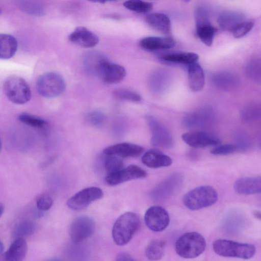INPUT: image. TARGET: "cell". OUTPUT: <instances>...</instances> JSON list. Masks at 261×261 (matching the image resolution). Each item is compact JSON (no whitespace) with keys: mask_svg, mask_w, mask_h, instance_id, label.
I'll list each match as a JSON object with an SVG mask.
<instances>
[{"mask_svg":"<svg viewBox=\"0 0 261 261\" xmlns=\"http://www.w3.org/2000/svg\"><path fill=\"white\" fill-rule=\"evenodd\" d=\"M245 15L242 12L228 11L223 12L218 17V23L225 31H232L240 23L244 21Z\"/></svg>","mask_w":261,"mask_h":261,"instance_id":"22","label":"cell"},{"mask_svg":"<svg viewBox=\"0 0 261 261\" xmlns=\"http://www.w3.org/2000/svg\"><path fill=\"white\" fill-rule=\"evenodd\" d=\"M106 59L100 53L97 51H91L87 52L84 55V64L89 72L97 75L100 65Z\"/></svg>","mask_w":261,"mask_h":261,"instance_id":"28","label":"cell"},{"mask_svg":"<svg viewBox=\"0 0 261 261\" xmlns=\"http://www.w3.org/2000/svg\"><path fill=\"white\" fill-rule=\"evenodd\" d=\"M144 151V148L138 145L130 143H120L109 146L103 150L106 155H113L121 158L137 157Z\"/></svg>","mask_w":261,"mask_h":261,"instance_id":"15","label":"cell"},{"mask_svg":"<svg viewBox=\"0 0 261 261\" xmlns=\"http://www.w3.org/2000/svg\"><path fill=\"white\" fill-rule=\"evenodd\" d=\"M140 226L139 216L133 212H126L121 215L115 222L112 228V237L119 246L127 244Z\"/></svg>","mask_w":261,"mask_h":261,"instance_id":"1","label":"cell"},{"mask_svg":"<svg viewBox=\"0 0 261 261\" xmlns=\"http://www.w3.org/2000/svg\"><path fill=\"white\" fill-rule=\"evenodd\" d=\"M218 199L216 189L211 186H201L188 192L182 199L183 203L188 209L198 210L214 204Z\"/></svg>","mask_w":261,"mask_h":261,"instance_id":"4","label":"cell"},{"mask_svg":"<svg viewBox=\"0 0 261 261\" xmlns=\"http://www.w3.org/2000/svg\"><path fill=\"white\" fill-rule=\"evenodd\" d=\"M207 112L202 111L187 115L183 120L184 124L187 126H194L204 123L210 118V114Z\"/></svg>","mask_w":261,"mask_h":261,"instance_id":"31","label":"cell"},{"mask_svg":"<svg viewBox=\"0 0 261 261\" xmlns=\"http://www.w3.org/2000/svg\"><path fill=\"white\" fill-rule=\"evenodd\" d=\"M255 213V214H254V216H256L257 218H258L259 219L260 218V212L257 211Z\"/></svg>","mask_w":261,"mask_h":261,"instance_id":"49","label":"cell"},{"mask_svg":"<svg viewBox=\"0 0 261 261\" xmlns=\"http://www.w3.org/2000/svg\"><path fill=\"white\" fill-rule=\"evenodd\" d=\"M151 135L152 145L165 149H171L174 146V140L168 129L152 116L146 117Z\"/></svg>","mask_w":261,"mask_h":261,"instance_id":"7","label":"cell"},{"mask_svg":"<svg viewBox=\"0 0 261 261\" xmlns=\"http://www.w3.org/2000/svg\"><path fill=\"white\" fill-rule=\"evenodd\" d=\"M4 211V205L0 203V217L3 215Z\"/></svg>","mask_w":261,"mask_h":261,"instance_id":"47","label":"cell"},{"mask_svg":"<svg viewBox=\"0 0 261 261\" xmlns=\"http://www.w3.org/2000/svg\"><path fill=\"white\" fill-rule=\"evenodd\" d=\"M104 166L108 173H109L122 169L124 164L119 157L113 155H107L104 160Z\"/></svg>","mask_w":261,"mask_h":261,"instance_id":"35","label":"cell"},{"mask_svg":"<svg viewBox=\"0 0 261 261\" xmlns=\"http://www.w3.org/2000/svg\"><path fill=\"white\" fill-rule=\"evenodd\" d=\"M102 196L103 192L101 189L96 187L86 188L70 197L67 201V205L71 210H81L91 202L100 199Z\"/></svg>","mask_w":261,"mask_h":261,"instance_id":"9","label":"cell"},{"mask_svg":"<svg viewBox=\"0 0 261 261\" xmlns=\"http://www.w3.org/2000/svg\"><path fill=\"white\" fill-rule=\"evenodd\" d=\"M246 110L243 111V117L245 119H252L256 117L257 113L259 112L258 111L257 108L253 106L246 108Z\"/></svg>","mask_w":261,"mask_h":261,"instance_id":"44","label":"cell"},{"mask_svg":"<svg viewBox=\"0 0 261 261\" xmlns=\"http://www.w3.org/2000/svg\"><path fill=\"white\" fill-rule=\"evenodd\" d=\"M184 1H186V2H189L190 1V0H184Z\"/></svg>","mask_w":261,"mask_h":261,"instance_id":"51","label":"cell"},{"mask_svg":"<svg viewBox=\"0 0 261 261\" xmlns=\"http://www.w3.org/2000/svg\"><path fill=\"white\" fill-rule=\"evenodd\" d=\"M253 25L254 22L252 21L242 22L232 31L233 36L237 38L244 37L252 30Z\"/></svg>","mask_w":261,"mask_h":261,"instance_id":"39","label":"cell"},{"mask_svg":"<svg viewBox=\"0 0 261 261\" xmlns=\"http://www.w3.org/2000/svg\"><path fill=\"white\" fill-rule=\"evenodd\" d=\"M168 81V75L166 72L164 70H158L150 75L148 85L153 92L160 93L166 89Z\"/></svg>","mask_w":261,"mask_h":261,"instance_id":"27","label":"cell"},{"mask_svg":"<svg viewBox=\"0 0 261 261\" xmlns=\"http://www.w3.org/2000/svg\"><path fill=\"white\" fill-rule=\"evenodd\" d=\"M116 260L118 261H128L134 260L135 259L128 253L122 252L117 254L116 257Z\"/></svg>","mask_w":261,"mask_h":261,"instance_id":"45","label":"cell"},{"mask_svg":"<svg viewBox=\"0 0 261 261\" xmlns=\"http://www.w3.org/2000/svg\"><path fill=\"white\" fill-rule=\"evenodd\" d=\"M234 191L242 195H251L261 192V177H245L237 179L233 185Z\"/></svg>","mask_w":261,"mask_h":261,"instance_id":"17","label":"cell"},{"mask_svg":"<svg viewBox=\"0 0 261 261\" xmlns=\"http://www.w3.org/2000/svg\"><path fill=\"white\" fill-rule=\"evenodd\" d=\"M236 150V145L226 144L217 146L211 151V153L214 155H227L233 153Z\"/></svg>","mask_w":261,"mask_h":261,"instance_id":"41","label":"cell"},{"mask_svg":"<svg viewBox=\"0 0 261 261\" xmlns=\"http://www.w3.org/2000/svg\"><path fill=\"white\" fill-rule=\"evenodd\" d=\"M90 2H95V3H105L108 2H113L118 0H87Z\"/></svg>","mask_w":261,"mask_h":261,"instance_id":"46","label":"cell"},{"mask_svg":"<svg viewBox=\"0 0 261 261\" xmlns=\"http://www.w3.org/2000/svg\"><path fill=\"white\" fill-rule=\"evenodd\" d=\"M213 249L218 255L224 257L248 259L253 257L256 252L254 245L240 243L227 239H218L213 243Z\"/></svg>","mask_w":261,"mask_h":261,"instance_id":"3","label":"cell"},{"mask_svg":"<svg viewBox=\"0 0 261 261\" xmlns=\"http://www.w3.org/2000/svg\"><path fill=\"white\" fill-rule=\"evenodd\" d=\"M260 62L255 59L249 62L246 66V70L248 76L254 80L260 79Z\"/></svg>","mask_w":261,"mask_h":261,"instance_id":"38","label":"cell"},{"mask_svg":"<svg viewBox=\"0 0 261 261\" xmlns=\"http://www.w3.org/2000/svg\"><path fill=\"white\" fill-rule=\"evenodd\" d=\"M182 140L193 148H202L219 145L221 141L216 136L200 131H192L183 134Z\"/></svg>","mask_w":261,"mask_h":261,"instance_id":"12","label":"cell"},{"mask_svg":"<svg viewBox=\"0 0 261 261\" xmlns=\"http://www.w3.org/2000/svg\"><path fill=\"white\" fill-rule=\"evenodd\" d=\"M140 46L148 51L168 49L173 47L176 44L171 37H147L140 41Z\"/></svg>","mask_w":261,"mask_h":261,"instance_id":"19","label":"cell"},{"mask_svg":"<svg viewBox=\"0 0 261 261\" xmlns=\"http://www.w3.org/2000/svg\"><path fill=\"white\" fill-rule=\"evenodd\" d=\"M147 175V172L141 167L131 165L119 171L108 173L105 181L110 186H115L133 179L144 178Z\"/></svg>","mask_w":261,"mask_h":261,"instance_id":"11","label":"cell"},{"mask_svg":"<svg viewBox=\"0 0 261 261\" xmlns=\"http://www.w3.org/2000/svg\"><path fill=\"white\" fill-rule=\"evenodd\" d=\"M212 80L216 86L224 90H230L236 87L239 81L236 75L227 71L213 74Z\"/></svg>","mask_w":261,"mask_h":261,"instance_id":"25","label":"cell"},{"mask_svg":"<svg viewBox=\"0 0 261 261\" xmlns=\"http://www.w3.org/2000/svg\"><path fill=\"white\" fill-rule=\"evenodd\" d=\"M69 40L85 48H91L98 43V36L84 27H78L69 35Z\"/></svg>","mask_w":261,"mask_h":261,"instance_id":"16","label":"cell"},{"mask_svg":"<svg viewBox=\"0 0 261 261\" xmlns=\"http://www.w3.org/2000/svg\"><path fill=\"white\" fill-rule=\"evenodd\" d=\"M144 221L150 230L160 232L168 227L170 223V217L167 211L163 207L154 205L146 211Z\"/></svg>","mask_w":261,"mask_h":261,"instance_id":"10","label":"cell"},{"mask_svg":"<svg viewBox=\"0 0 261 261\" xmlns=\"http://www.w3.org/2000/svg\"><path fill=\"white\" fill-rule=\"evenodd\" d=\"M35 230V224L30 220H23L18 223L14 228V234L17 238L28 237Z\"/></svg>","mask_w":261,"mask_h":261,"instance_id":"33","label":"cell"},{"mask_svg":"<svg viewBox=\"0 0 261 261\" xmlns=\"http://www.w3.org/2000/svg\"><path fill=\"white\" fill-rule=\"evenodd\" d=\"M28 246L22 238H17L9 249L2 256L1 260L6 261H21L27 253Z\"/></svg>","mask_w":261,"mask_h":261,"instance_id":"20","label":"cell"},{"mask_svg":"<svg viewBox=\"0 0 261 261\" xmlns=\"http://www.w3.org/2000/svg\"><path fill=\"white\" fill-rule=\"evenodd\" d=\"M21 8L24 12L37 16L41 15L44 13V8L40 4L32 1L24 2L21 4Z\"/></svg>","mask_w":261,"mask_h":261,"instance_id":"37","label":"cell"},{"mask_svg":"<svg viewBox=\"0 0 261 261\" xmlns=\"http://www.w3.org/2000/svg\"><path fill=\"white\" fill-rule=\"evenodd\" d=\"M4 249L3 243L0 241V255L3 253Z\"/></svg>","mask_w":261,"mask_h":261,"instance_id":"48","label":"cell"},{"mask_svg":"<svg viewBox=\"0 0 261 261\" xmlns=\"http://www.w3.org/2000/svg\"><path fill=\"white\" fill-rule=\"evenodd\" d=\"M142 162L145 166L151 168L168 167L172 163L170 156L156 149L146 152L142 157Z\"/></svg>","mask_w":261,"mask_h":261,"instance_id":"18","label":"cell"},{"mask_svg":"<svg viewBox=\"0 0 261 261\" xmlns=\"http://www.w3.org/2000/svg\"><path fill=\"white\" fill-rule=\"evenodd\" d=\"M188 66L189 88L193 92H198L202 90L204 86L205 77L203 70L197 62Z\"/></svg>","mask_w":261,"mask_h":261,"instance_id":"21","label":"cell"},{"mask_svg":"<svg viewBox=\"0 0 261 261\" xmlns=\"http://www.w3.org/2000/svg\"><path fill=\"white\" fill-rule=\"evenodd\" d=\"M18 47L17 39L13 36L0 34V59H9L15 54Z\"/></svg>","mask_w":261,"mask_h":261,"instance_id":"24","label":"cell"},{"mask_svg":"<svg viewBox=\"0 0 261 261\" xmlns=\"http://www.w3.org/2000/svg\"><path fill=\"white\" fill-rule=\"evenodd\" d=\"M161 59L168 62L189 65L197 62L199 56L196 53L184 52L163 55Z\"/></svg>","mask_w":261,"mask_h":261,"instance_id":"26","label":"cell"},{"mask_svg":"<svg viewBox=\"0 0 261 261\" xmlns=\"http://www.w3.org/2000/svg\"><path fill=\"white\" fill-rule=\"evenodd\" d=\"M123 6L127 9L138 13H146L151 10V3L142 0H128L123 3Z\"/></svg>","mask_w":261,"mask_h":261,"instance_id":"34","label":"cell"},{"mask_svg":"<svg viewBox=\"0 0 261 261\" xmlns=\"http://www.w3.org/2000/svg\"><path fill=\"white\" fill-rule=\"evenodd\" d=\"M1 13V10L0 9V14Z\"/></svg>","mask_w":261,"mask_h":261,"instance_id":"52","label":"cell"},{"mask_svg":"<svg viewBox=\"0 0 261 261\" xmlns=\"http://www.w3.org/2000/svg\"><path fill=\"white\" fill-rule=\"evenodd\" d=\"M53 201L50 196L44 194L39 196L37 201L36 204L38 209L41 211H47L52 206Z\"/></svg>","mask_w":261,"mask_h":261,"instance_id":"43","label":"cell"},{"mask_svg":"<svg viewBox=\"0 0 261 261\" xmlns=\"http://www.w3.org/2000/svg\"><path fill=\"white\" fill-rule=\"evenodd\" d=\"M39 94L46 98L56 97L62 94L66 89V83L59 74L49 72L40 75L36 83Z\"/></svg>","mask_w":261,"mask_h":261,"instance_id":"5","label":"cell"},{"mask_svg":"<svg viewBox=\"0 0 261 261\" xmlns=\"http://www.w3.org/2000/svg\"><path fill=\"white\" fill-rule=\"evenodd\" d=\"M2 141H1V138H0V151L2 149Z\"/></svg>","mask_w":261,"mask_h":261,"instance_id":"50","label":"cell"},{"mask_svg":"<svg viewBox=\"0 0 261 261\" xmlns=\"http://www.w3.org/2000/svg\"><path fill=\"white\" fill-rule=\"evenodd\" d=\"M166 243L161 240H153L149 242L145 249V255L151 260L161 259L164 253Z\"/></svg>","mask_w":261,"mask_h":261,"instance_id":"30","label":"cell"},{"mask_svg":"<svg viewBox=\"0 0 261 261\" xmlns=\"http://www.w3.org/2000/svg\"><path fill=\"white\" fill-rule=\"evenodd\" d=\"M97 75L106 83L116 84L124 79L126 71L122 66L111 63L107 59L101 63Z\"/></svg>","mask_w":261,"mask_h":261,"instance_id":"13","label":"cell"},{"mask_svg":"<svg viewBox=\"0 0 261 261\" xmlns=\"http://www.w3.org/2000/svg\"><path fill=\"white\" fill-rule=\"evenodd\" d=\"M113 94L117 99L132 102H139L141 100V97L139 94L127 89H116L113 92Z\"/></svg>","mask_w":261,"mask_h":261,"instance_id":"36","label":"cell"},{"mask_svg":"<svg viewBox=\"0 0 261 261\" xmlns=\"http://www.w3.org/2000/svg\"><path fill=\"white\" fill-rule=\"evenodd\" d=\"M18 118L23 123L38 129L44 128L47 125L44 119L28 113L20 114Z\"/></svg>","mask_w":261,"mask_h":261,"instance_id":"32","label":"cell"},{"mask_svg":"<svg viewBox=\"0 0 261 261\" xmlns=\"http://www.w3.org/2000/svg\"><path fill=\"white\" fill-rule=\"evenodd\" d=\"M179 173H175L156 187L152 192L153 197L156 200H161L170 196L175 192L181 184L182 179Z\"/></svg>","mask_w":261,"mask_h":261,"instance_id":"14","label":"cell"},{"mask_svg":"<svg viewBox=\"0 0 261 261\" xmlns=\"http://www.w3.org/2000/svg\"><path fill=\"white\" fill-rule=\"evenodd\" d=\"M94 221L88 216L75 219L69 227V236L73 242L80 243L91 237L94 232Z\"/></svg>","mask_w":261,"mask_h":261,"instance_id":"8","label":"cell"},{"mask_svg":"<svg viewBox=\"0 0 261 261\" xmlns=\"http://www.w3.org/2000/svg\"><path fill=\"white\" fill-rule=\"evenodd\" d=\"M4 90L8 98L17 105L27 103L32 96L31 90L27 82L17 76H9L5 80Z\"/></svg>","mask_w":261,"mask_h":261,"instance_id":"6","label":"cell"},{"mask_svg":"<svg viewBox=\"0 0 261 261\" xmlns=\"http://www.w3.org/2000/svg\"><path fill=\"white\" fill-rule=\"evenodd\" d=\"M86 120L92 125L100 126L105 122L106 116L100 111H93L87 114Z\"/></svg>","mask_w":261,"mask_h":261,"instance_id":"40","label":"cell"},{"mask_svg":"<svg viewBox=\"0 0 261 261\" xmlns=\"http://www.w3.org/2000/svg\"><path fill=\"white\" fill-rule=\"evenodd\" d=\"M196 25V33L200 40L206 46H211L213 42L216 29L210 22Z\"/></svg>","mask_w":261,"mask_h":261,"instance_id":"29","label":"cell"},{"mask_svg":"<svg viewBox=\"0 0 261 261\" xmlns=\"http://www.w3.org/2000/svg\"><path fill=\"white\" fill-rule=\"evenodd\" d=\"M146 21L153 29L165 35L171 33V25L169 18L161 13H153L148 15Z\"/></svg>","mask_w":261,"mask_h":261,"instance_id":"23","label":"cell"},{"mask_svg":"<svg viewBox=\"0 0 261 261\" xmlns=\"http://www.w3.org/2000/svg\"><path fill=\"white\" fill-rule=\"evenodd\" d=\"M194 14L196 24L210 22L208 12L205 8L202 6L196 8Z\"/></svg>","mask_w":261,"mask_h":261,"instance_id":"42","label":"cell"},{"mask_svg":"<svg viewBox=\"0 0 261 261\" xmlns=\"http://www.w3.org/2000/svg\"><path fill=\"white\" fill-rule=\"evenodd\" d=\"M204 238L195 231L186 232L176 241L175 250L176 253L185 258H193L201 254L206 248Z\"/></svg>","mask_w":261,"mask_h":261,"instance_id":"2","label":"cell"}]
</instances>
